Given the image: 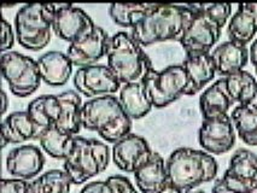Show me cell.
I'll use <instances>...</instances> for the list:
<instances>
[{
	"label": "cell",
	"mask_w": 257,
	"mask_h": 193,
	"mask_svg": "<svg viewBox=\"0 0 257 193\" xmlns=\"http://www.w3.org/2000/svg\"><path fill=\"white\" fill-rule=\"evenodd\" d=\"M195 13L179 43L186 57L209 55L232 14L231 4H186Z\"/></svg>",
	"instance_id": "1"
},
{
	"label": "cell",
	"mask_w": 257,
	"mask_h": 193,
	"mask_svg": "<svg viewBox=\"0 0 257 193\" xmlns=\"http://www.w3.org/2000/svg\"><path fill=\"white\" fill-rule=\"evenodd\" d=\"M195 13L187 5L156 4L132 28L134 40L146 47L163 41H180Z\"/></svg>",
	"instance_id": "2"
},
{
	"label": "cell",
	"mask_w": 257,
	"mask_h": 193,
	"mask_svg": "<svg viewBox=\"0 0 257 193\" xmlns=\"http://www.w3.org/2000/svg\"><path fill=\"white\" fill-rule=\"evenodd\" d=\"M166 167L170 185L186 193L213 181L219 171V164L213 154L191 147L173 151Z\"/></svg>",
	"instance_id": "3"
},
{
	"label": "cell",
	"mask_w": 257,
	"mask_h": 193,
	"mask_svg": "<svg viewBox=\"0 0 257 193\" xmlns=\"http://www.w3.org/2000/svg\"><path fill=\"white\" fill-rule=\"evenodd\" d=\"M81 123L85 129L97 132L100 138L112 144L131 134L132 129V118L115 96L87 100L82 105Z\"/></svg>",
	"instance_id": "4"
},
{
	"label": "cell",
	"mask_w": 257,
	"mask_h": 193,
	"mask_svg": "<svg viewBox=\"0 0 257 193\" xmlns=\"http://www.w3.org/2000/svg\"><path fill=\"white\" fill-rule=\"evenodd\" d=\"M106 59L107 67L121 85L144 81L154 69L143 46L125 32H118L110 38Z\"/></svg>",
	"instance_id": "5"
},
{
	"label": "cell",
	"mask_w": 257,
	"mask_h": 193,
	"mask_svg": "<svg viewBox=\"0 0 257 193\" xmlns=\"http://www.w3.org/2000/svg\"><path fill=\"white\" fill-rule=\"evenodd\" d=\"M55 4H27L15 17V34L19 44L29 51H40L50 44Z\"/></svg>",
	"instance_id": "6"
},
{
	"label": "cell",
	"mask_w": 257,
	"mask_h": 193,
	"mask_svg": "<svg viewBox=\"0 0 257 193\" xmlns=\"http://www.w3.org/2000/svg\"><path fill=\"white\" fill-rule=\"evenodd\" d=\"M109 162L110 150L105 142L76 135L73 150L63 164V170L69 175L73 185H80L103 173Z\"/></svg>",
	"instance_id": "7"
},
{
	"label": "cell",
	"mask_w": 257,
	"mask_h": 193,
	"mask_svg": "<svg viewBox=\"0 0 257 193\" xmlns=\"http://www.w3.org/2000/svg\"><path fill=\"white\" fill-rule=\"evenodd\" d=\"M144 85L152 105L166 108L186 94L188 77L184 65H169L163 70L152 69L144 79Z\"/></svg>",
	"instance_id": "8"
},
{
	"label": "cell",
	"mask_w": 257,
	"mask_h": 193,
	"mask_svg": "<svg viewBox=\"0 0 257 193\" xmlns=\"http://www.w3.org/2000/svg\"><path fill=\"white\" fill-rule=\"evenodd\" d=\"M2 74L11 93L20 98L35 93L43 81L38 62L17 51L3 53Z\"/></svg>",
	"instance_id": "9"
},
{
	"label": "cell",
	"mask_w": 257,
	"mask_h": 193,
	"mask_svg": "<svg viewBox=\"0 0 257 193\" xmlns=\"http://www.w3.org/2000/svg\"><path fill=\"white\" fill-rule=\"evenodd\" d=\"M217 185L229 192L255 193L257 191V156L247 148H239L229 161V167Z\"/></svg>",
	"instance_id": "10"
},
{
	"label": "cell",
	"mask_w": 257,
	"mask_h": 193,
	"mask_svg": "<svg viewBox=\"0 0 257 193\" xmlns=\"http://www.w3.org/2000/svg\"><path fill=\"white\" fill-rule=\"evenodd\" d=\"M56 16L53 32L63 41L70 44L86 39L94 32L95 26L89 15L71 4H55Z\"/></svg>",
	"instance_id": "11"
},
{
	"label": "cell",
	"mask_w": 257,
	"mask_h": 193,
	"mask_svg": "<svg viewBox=\"0 0 257 193\" xmlns=\"http://www.w3.org/2000/svg\"><path fill=\"white\" fill-rule=\"evenodd\" d=\"M74 86L79 93L91 99L113 96L122 87L109 67L104 64L79 68L74 76Z\"/></svg>",
	"instance_id": "12"
},
{
	"label": "cell",
	"mask_w": 257,
	"mask_h": 193,
	"mask_svg": "<svg viewBox=\"0 0 257 193\" xmlns=\"http://www.w3.org/2000/svg\"><path fill=\"white\" fill-rule=\"evenodd\" d=\"M198 141L203 151L210 154L228 152L235 144V128L231 116L203 120L198 132Z\"/></svg>",
	"instance_id": "13"
},
{
	"label": "cell",
	"mask_w": 257,
	"mask_h": 193,
	"mask_svg": "<svg viewBox=\"0 0 257 193\" xmlns=\"http://www.w3.org/2000/svg\"><path fill=\"white\" fill-rule=\"evenodd\" d=\"M152 153L154 151L143 136L131 133L113 144L111 156L119 170L134 174L150 161Z\"/></svg>",
	"instance_id": "14"
},
{
	"label": "cell",
	"mask_w": 257,
	"mask_h": 193,
	"mask_svg": "<svg viewBox=\"0 0 257 193\" xmlns=\"http://www.w3.org/2000/svg\"><path fill=\"white\" fill-rule=\"evenodd\" d=\"M110 38L101 27H95L94 32L81 41L70 44L67 55L75 67L83 68L97 64L106 56Z\"/></svg>",
	"instance_id": "15"
},
{
	"label": "cell",
	"mask_w": 257,
	"mask_h": 193,
	"mask_svg": "<svg viewBox=\"0 0 257 193\" xmlns=\"http://www.w3.org/2000/svg\"><path fill=\"white\" fill-rule=\"evenodd\" d=\"M44 165V154L35 145L15 147L7 157V169L14 179L31 180L41 173Z\"/></svg>",
	"instance_id": "16"
},
{
	"label": "cell",
	"mask_w": 257,
	"mask_h": 193,
	"mask_svg": "<svg viewBox=\"0 0 257 193\" xmlns=\"http://www.w3.org/2000/svg\"><path fill=\"white\" fill-rule=\"evenodd\" d=\"M41 132L27 111H15L2 122V147L9 144H22L28 140H39Z\"/></svg>",
	"instance_id": "17"
},
{
	"label": "cell",
	"mask_w": 257,
	"mask_h": 193,
	"mask_svg": "<svg viewBox=\"0 0 257 193\" xmlns=\"http://www.w3.org/2000/svg\"><path fill=\"white\" fill-rule=\"evenodd\" d=\"M210 55L214 61L216 74L223 77L244 70L245 65L250 61L247 46L231 40L221 44L213 50Z\"/></svg>",
	"instance_id": "18"
},
{
	"label": "cell",
	"mask_w": 257,
	"mask_h": 193,
	"mask_svg": "<svg viewBox=\"0 0 257 193\" xmlns=\"http://www.w3.org/2000/svg\"><path fill=\"white\" fill-rule=\"evenodd\" d=\"M41 80L52 87L64 86L73 74V63L67 53L49 51L38 59Z\"/></svg>",
	"instance_id": "19"
},
{
	"label": "cell",
	"mask_w": 257,
	"mask_h": 193,
	"mask_svg": "<svg viewBox=\"0 0 257 193\" xmlns=\"http://www.w3.org/2000/svg\"><path fill=\"white\" fill-rule=\"evenodd\" d=\"M134 179L142 193H161L169 185L166 162L158 152L152 153L150 161L134 173Z\"/></svg>",
	"instance_id": "20"
},
{
	"label": "cell",
	"mask_w": 257,
	"mask_h": 193,
	"mask_svg": "<svg viewBox=\"0 0 257 193\" xmlns=\"http://www.w3.org/2000/svg\"><path fill=\"white\" fill-rule=\"evenodd\" d=\"M233 104L234 102L227 90L225 77H221L215 81L199 97V109L203 120H210V118L228 115V110Z\"/></svg>",
	"instance_id": "21"
},
{
	"label": "cell",
	"mask_w": 257,
	"mask_h": 193,
	"mask_svg": "<svg viewBox=\"0 0 257 193\" xmlns=\"http://www.w3.org/2000/svg\"><path fill=\"white\" fill-rule=\"evenodd\" d=\"M257 33V4H239L229 20L227 34L231 41L247 45Z\"/></svg>",
	"instance_id": "22"
},
{
	"label": "cell",
	"mask_w": 257,
	"mask_h": 193,
	"mask_svg": "<svg viewBox=\"0 0 257 193\" xmlns=\"http://www.w3.org/2000/svg\"><path fill=\"white\" fill-rule=\"evenodd\" d=\"M182 65L188 77V87L185 96H196L209 82L213 81L216 75V69L210 53L197 57H186Z\"/></svg>",
	"instance_id": "23"
},
{
	"label": "cell",
	"mask_w": 257,
	"mask_h": 193,
	"mask_svg": "<svg viewBox=\"0 0 257 193\" xmlns=\"http://www.w3.org/2000/svg\"><path fill=\"white\" fill-rule=\"evenodd\" d=\"M57 97L61 105V112L56 127L67 134L76 136L82 127L81 111L83 104L81 97L79 92L71 90L62 92Z\"/></svg>",
	"instance_id": "24"
},
{
	"label": "cell",
	"mask_w": 257,
	"mask_h": 193,
	"mask_svg": "<svg viewBox=\"0 0 257 193\" xmlns=\"http://www.w3.org/2000/svg\"><path fill=\"white\" fill-rule=\"evenodd\" d=\"M118 100L125 114L132 120L143 118L154 108L143 81L122 86Z\"/></svg>",
	"instance_id": "25"
},
{
	"label": "cell",
	"mask_w": 257,
	"mask_h": 193,
	"mask_svg": "<svg viewBox=\"0 0 257 193\" xmlns=\"http://www.w3.org/2000/svg\"><path fill=\"white\" fill-rule=\"evenodd\" d=\"M27 112L44 133L46 129L56 126L58 121L59 112H61L58 97L49 94V96L35 98L27 106Z\"/></svg>",
	"instance_id": "26"
},
{
	"label": "cell",
	"mask_w": 257,
	"mask_h": 193,
	"mask_svg": "<svg viewBox=\"0 0 257 193\" xmlns=\"http://www.w3.org/2000/svg\"><path fill=\"white\" fill-rule=\"evenodd\" d=\"M227 90L238 105H251L257 96V80L249 71L241 70L225 77Z\"/></svg>",
	"instance_id": "27"
},
{
	"label": "cell",
	"mask_w": 257,
	"mask_h": 193,
	"mask_svg": "<svg viewBox=\"0 0 257 193\" xmlns=\"http://www.w3.org/2000/svg\"><path fill=\"white\" fill-rule=\"evenodd\" d=\"M231 118L241 141L257 146V109L251 105H238L232 111Z\"/></svg>",
	"instance_id": "28"
},
{
	"label": "cell",
	"mask_w": 257,
	"mask_h": 193,
	"mask_svg": "<svg viewBox=\"0 0 257 193\" xmlns=\"http://www.w3.org/2000/svg\"><path fill=\"white\" fill-rule=\"evenodd\" d=\"M75 136L67 134L56 126L46 129L41 134L39 142L43 150L50 157L56 159H67L73 150Z\"/></svg>",
	"instance_id": "29"
},
{
	"label": "cell",
	"mask_w": 257,
	"mask_h": 193,
	"mask_svg": "<svg viewBox=\"0 0 257 193\" xmlns=\"http://www.w3.org/2000/svg\"><path fill=\"white\" fill-rule=\"evenodd\" d=\"M156 4H111L109 15L116 25L132 29Z\"/></svg>",
	"instance_id": "30"
},
{
	"label": "cell",
	"mask_w": 257,
	"mask_h": 193,
	"mask_svg": "<svg viewBox=\"0 0 257 193\" xmlns=\"http://www.w3.org/2000/svg\"><path fill=\"white\" fill-rule=\"evenodd\" d=\"M73 185L64 170L52 169L31 182V193H69Z\"/></svg>",
	"instance_id": "31"
},
{
	"label": "cell",
	"mask_w": 257,
	"mask_h": 193,
	"mask_svg": "<svg viewBox=\"0 0 257 193\" xmlns=\"http://www.w3.org/2000/svg\"><path fill=\"white\" fill-rule=\"evenodd\" d=\"M111 193H139L128 177L123 175H112L106 179Z\"/></svg>",
	"instance_id": "32"
},
{
	"label": "cell",
	"mask_w": 257,
	"mask_h": 193,
	"mask_svg": "<svg viewBox=\"0 0 257 193\" xmlns=\"http://www.w3.org/2000/svg\"><path fill=\"white\" fill-rule=\"evenodd\" d=\"M2 193H31V182L21 179H3Z\"/></svg>",
	"instance_id": "33"
},
{
	"label": "cell",
	"mask_w": 257,
	"mask_h": 193,
	"mask_svg": "<svg viewBox=\"0 0 257 193\" xmlns=\"http://www.w3.org/2000/svg\"><path fill=\"white\" fill-rule=\"evenodd\" d=\"M15 37L16 34L14 33L13 27L10 26V23L7 20H2V52L11 51V49L14 47L15 44Z\"/></svg>",
	"instance_id": "34"
},
{
	"label": "cell",
	"mask_w": 257,
	"mask_h": 193,
	"mask_svg": "<svg viewBox=\"0 0 257 193\" xmlns=\"http://www.w3.org/2000/svg\"><path fill=\"white\" fill-rule=\"evenodd\" d=\"M80 193H111L106 181H93L89 182L80 191Z\"/></svg>",
	"instance_id": "35"
},
{
	"label": "cell",
	"mask_w": 257,
	"mask_h": 193,
	"mask_svg": "<svg viewBox=\"0 0 257 193\" xmlns=\"http://www.w3.org/2000/svg\"><path fill=\"white\" fill-rule=\"evenodd\" d=\"M249 52H250V61L253 67H255L256 76H257V39H255V40L252 41V44H251V46L249 47ZM251 106H253V108L257 109V96H256V99L253 100V103L251 104Z\"/></svg>",
	"instance_id": "36"
},
{
	"label": "cell",
	"mask_w": 257,
	"mask_h": 193,
	"mask_svg": "<svg viewBox=\"0 0 257 193\" xmlns=\"http://www.w3.org/2000/svg\"><path fill=\"white\" fill-rule=\"evenodd\" d=\"M2 100H3V109H2V114L4 115L7 112L8 106H9V102H8V96L5 93V91L2 92Z\"/></svg>",
	"instance_id": "37"
},
{
	"label": "cell",
	"mask_w": 257,
	"mask_h": 193,
	"mask_svg": "<svg viewBox=\"0 0 257 193\" xmlns=\"http://www.w3.org/2000/svg\"><path fill=\"white\" fill-rule=\"evenodd\" d=\"M161 193H186V192H184V191H181V189H179V188H176V187H174V186H172L169 183L168 186L166 187V188L163 189L162 192Z\"/></svg>",
	"instance_id": "38"
},
{
	"label": "cell",
	"mask_w": 257,
	"mask_h": 193,
	"mask_svg": "<svg viewBox=\"0 0 257 193\" xmlns=\"http://www.w3.org/2000/svg\"><path fill=\"white\" fill-rule=\"evenodd\" d=\"M211 193H238V192H229L227 191V189L222 188L220 185H217L216 182H215V185L213 187V191H211Z\"/></svg>",
	"instance_id": "39"
},
{
	"label": "cell",
	"mask_w": 257,
	"mask_h": 193,
	"mask_svg": "<svg viewBox=\"0 0 257 193\" xmlns=\"http://www.w3.org/2000/svg\"><path fill=\"white\" fill-rule=\"evenodd\" d=\"M187 193H207V192H202V191H199V192H187Z\"/></svg>",
	"instance_id": "40"
}]
</instances>
